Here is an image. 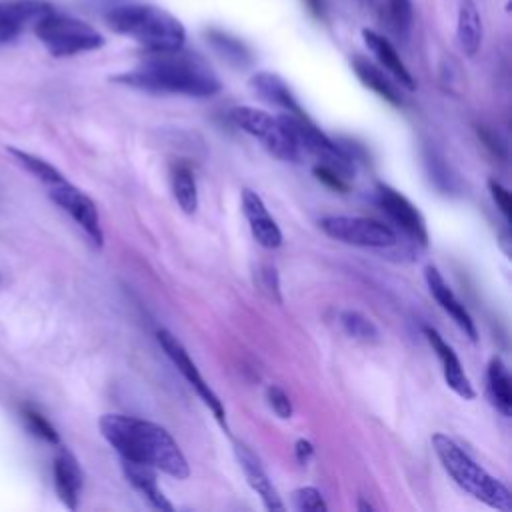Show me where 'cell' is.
Returning <instances> with one entry per match:
<instances>
[{
	"instance_id": "obj_2",
	"label": "cell",
	"mask_w": 512,
	"mask_h": 512,
	"mask_svg": "<svg viewBox=\"0 0 512 512\" xmlns=\"http://www.w3.org/2000/svg\"><path fill=\"white\" fill-rule=\"evenodd\" d=\"M112 80L148 92L186 94L198 98L212 96L220 90V80L208 62L182 48L148 52L134 70L122 72Z\"/></svg>"
},
{
	"instance_id": "obj_6",
	"label": "cell",
	"mask_w": 512,
	"mask_h": 512,
	"mask_svg": "<svg viewBox=\"0 0 512 512\" xmlns=\"http://www.w3.org/2000/svg\"><path fill=\"white\" fill-rule=\"evenodd\" d=\"M280 120L294 138V142L298 144V148H304L306 152L316 156L320 164L332 168L342 178L348 180L354 176V158L346 152L344 146L328 138L316 124H312L306 114L298 116L284 112L280 114Z\"/></svg>"
},
{
	"instance_id": "obj_17",
	"label": "cell",
	"mask_w": 512,
	"mask_h": 512,
	"mask_svg": "<svg viewBox=\"0 0 512 512\" xmlns=\"http://www.w3.org/2000/svg\"><path fill=\"white\" fill-rule=\"evenodd\" d=\"M52 472H54V488L60 502L68 510H76L80 492H82V472L78 468L76 458L68 450H60V454L54 458Z\"/></svg>"
},
{
	"instance_id": "obj_1",
	"label": "cell",
	"mask_w": 512,
	"mask_h": 512,
	"mask_svg": "<svg viewBox=\"0 0 512 512\" xmlns=\"http://www.w3.org/2000/svg\"><path fill=\"white\" fill-rule=\"evenodd\" d=\"M98 426L122 460L152 466L176 480L188 478L190 468L180 446L160 424L124 414H104Z\"/></svg>"
},
{
	"instance_id": "obj_22",
	"label": "cell",
	"mask_w": 512,
	"mask_h": 512,
	"mask_svg": "<svg viewBox=\"0 0 512 512\" xmlns=\"http://www.w3.org/2000/svg\"><path fill=\"white\" fill-rule=\"evenodd\" d=\"M352 68L358 76V80L370 88L372 92H376L380 98H384L386 102H390L392 106H400L402 104V96L398 92V88L392 84V80L378 68L374 66L370 60L362 58V56H354L352 58Z\"/></svg>"
},
{
	"instance_id": "obj_25",
	"label": "cell",
	"mask_w": 512,
	"mask_h": 512,
	"mask_svg": "<svg viewBox=\"0 0 512 512\" xmlns=\"http://www.w3.org/2000/svg\"><path fill=\"white\" fill-rule=\"evenodd\" d=\"M6 150H8V154L14 158L16 164H20L26 172H30V174H32L34 178H38L42 184L50 186V184H56V182L64 180V174H62L58 168H54L50 162H46L44 158H40V156H36V154H30V152H26V150L14 148V146H10V148H6Z\"/></svg>"
},
{
	"instance_id": "obj_23",
	"label": "cell",
	"mask_w": 512,
	"mask_h": 512,
	"mask_svg": "<svg viewBox=\"0 0 512 512\" xmlns=\"http://www.w3.org/2000/svg\"><path fill=\"white\" fill-rule=\"evenodd\" d=\"M488 394L492 404L502 416L512 414V388H510V374L500 356H492L486 370Z\"/></svg>"
},
{
	"instance_id": "obj_19",
	"label": "cell",
	"mask_w": 512,
	"mask_h": 512,
	"mask_svg": "<svg viewBox=\"0 0 512 512\" xmlns=\"http://www.w3.org/2000/svg\"><path fill=\"white\" fill-rule=\"evenodd\" d=\"M362 38H364V44L368 46V50L376 56V60L408 90H414L416 88V80L414 76L410 74V70L406 68V64L402 62V58L398 56L396 48L380 34H376L374 30H368L364 28L362 30Z\"/></svg>"
},
{
	"instance_id": "obj_5",
	"label": "cell",
	"mask_w": 512,
	"mask_h": 512,
	"mask_svg": "<svg viewBox=\"0 0 512 512\" xmlns=\"http://www.w3.org/2000/svg\"><path fill=\"white\" fill-rule=\"evenodd\" d=\"M34 32L44 48L56 56H76L104 46V36L88 22L56 12L54 8L34 22Z\"/></svg>"
},
{
	"instance_id": "obj_8",
	"label": "cell",
	"mask_w": 512,
	"mask_h": 512,
	"mask_svg": "<svg viewBox=\"0 0 512 512\" xmlns=\"http://www.w3.org/2000/svg\"><path fill=\"white\" fill-rule=\"evenodd\" d=\"M318 224L326 236L352 246L388 248L398 240L390 226L362 216H324Z\"/></svg>"
},
{
	"instance_id": "obj_24",
	"label": "cell",
	"mask_w": 512,
	"mask_h": 512,
	"mask_svg": "<svg viewBox=\"0 0 512 512\" xmlns=\"http://www.w3.org/2000/svg\"><path fill=\"white\" fill-rule=\"evenodd\" d=\"M172 192L178 202V206L186 212L192 214L198 208V186L196 178L190 166L178 164L172 168Z\"/></svg>"
},
{
	"instance_id": "obj_33",
	"label": "cell",
	"mask_w": 512,
	"mask_h": 512,
	"mask_svg": "<svg viewBox=\"0 0 512 512\" xmlns=\"http://www.w3.org/2000/svg\"><path fill=\"white\" fill-rule=\"evenodd\" d=\"M488 190H490V196L494 200V204L498 206V210L502 212V216L506 220H510V214H512V198H510V192L494 178L488 180Z\"/></svg>"
},
{
	"instance_id": "obj_18",
	"label": "cell",
	"mask_w": 512,
	"mask_h": 512,
	"mask_svg": "<svg viewBox=\"0 0 512 512\" xmlns=\"http://www.w3.org/2000/svg\"><path fill=\"white\" fill-rule=\"evenodd\" d=\"M250 88L256 96H260L262 100L282 108L284 112H290V114H298V116H304V110L302 106L298 104L296 96L292 94V90L288 88V84L274 72H256L252 74L250 78Z\"/></svg>"
},
{
	"instance_id": "obj_36",
	"label": "cell",
	"mask_w": 512,
	"mask_h": 512,
	"mask_svg": "<svg viewBox=\"0 0 512 512\" xmlns=\"http://www.w3.org/2000/svg\"><path fill=\"white\" fill-rule=\"evenodd\" d=\"M304 4L308 6V10L314 18H324V14H326V2L324 0H304Z\"/></svg>"
},
{
	"instance_id": "obj_35",
	"label": "cell",
	"mask_w": 512,
	"mask_h": 512,
	"mask_svg": "<svg viewBox=\"0 0 512 512\" xmlns=\"http://www.w3.org/2000/svg\"><path fill=\"white\" fill-rule=\"evenodd\" d=\"M294 454H296V460H298L300 464H308V460H310L312 454H314V448H312V444H310L308 440L300 438V440H296Z\"/></svg>"
},
{
	"instance_id": "obj_29",
	"label": "cell",
	"mask_w": 512,
	"mask_h": 512,
	"mask_svg": "<svg viewBox=\"0 0 512 512\" xmlns=\"http://www.w3.org/2000/svg\"><path fill=\"white\" fill-rule=\"evenodd\" d=\"M22 418H24L28 430H30L32 434H36L38 438H42V440H46V442H50V444H58V442H60L56 428H54L38 410H34V408H24V410H22Z\"/></svg>"
},
{
	"instance_id": "obj_14",
	"label": "cell",
	"mask_w": 512,
	"mask_h": 512,
	"mask_svg": "<svg viewBox=\"0 0 512 512\" xmlns=\"http://www.w3.org/2000/svg\"><path fill=\"white\" fill-rule=\"evenodd\" d=\"M242 212L248 220L250 232L254 240L268 250H274L282 244V232L274 218L268 214L262 198L254 190H244L242 192Z\"/></svg>"
},
{
	"instance_id": "obj_7",
	"label": "cell",
	"mask_w": 512,
	"mask_h": 512,
	"mask_svg": "<svg viewBox=\"0 0 512 512\" xmlns=\"http://www.w3.org/2000/svg\"><path fill=\"white\" fill-rule=\"evenodd\" d=\"M232 122L248 132L250 136L258 138L268 152H272L280 160H296L298 158V144L282 124L280 116H272L260 108L252 106H238L230 112Z\"/></svg>"
},
{
	"instance_id": "obj_10",
	"label": "cell",
	"mask_w": 512,
	"mask_h": 512,
	"mask_svg": "<svg viewBox=\"0 0 512 512\" xmlns=\"http://www.w3.org/2000/svg\"><path fill=\"white\" fill-rule=\"evenodd\" d=\"M158 338V344L162 346V350L166 352V356L172 360V364L176 366V370L186 378V382L196 390V394L202 398V402L212 410L214 418L226 428V410H224V404L222 400L218 398V394L210 388V384L202 378V374L198 372L196 364L192 362V358L188 356L186 348L180 344V340L168 332V330H158L156 334Z\"/></svg>"
},
{
	"instance_id": "obj_27",
	"label": "cell",
	"mask_w": 512,
	"mask_h": 512,
	"mask_svg": "<svg viewBox=\"0 0 512 512\" xmlns=\"http://www.w3.org/2000/svg\"><path fill=\"white\" fill-rule=\"evenodd\" d=\"M340 322H342V328L346 330L348 336L360 340V342H378L380 340V332L376 328V324L364 316L362 312H356V310H344L340 314Z\"/></svg>"
},
{
	"instance_id": "obj_12",
	"label": "cell",
	"mask_w": 512,
	"mask_h": 512,
	"mask_svg": "<svg viewBox=\"0 0 512 512\" xmlns=\"http://www.w3.org/2000/svg\"><path fill=\"white\" fill-rule=\"evenodd\" d=\"M52 4L46 0H0V44L14 42L26 24H34Z\"/></svg>"
},
{
	"instance_id": "obj_11",
	"label": "cell",
	"mask_w": 512,
	"mask_h": 512,
	"mask_svg": "<svg viewBox=\"0 0 512 512\" xmlns=\"http://www.w3.org/2000/svg\"><path fill=\"white\" fill-rule=\"evenodd\" d=\"M376 202L384 210V214L404 232L408 234L414 242L420 246L428 244V230L424 216L420 210L398 190H394L388 184H378L376 186Z\"/></svg>"
},
{
	"instance_id": "obj_31",
	"label": "cell",
	"mask_w": 512,
	"mask_h": 512,
	"mask_svg": "<svg viewBox=\"0 0 512 512\" xmlns=\"http://www.w3.org/2000/svg\"><path fill=\"white\" fill-rule=\"evenodd\" d=\"M312 172H314V176L322 182V184H326L328 188H332V190H336V192H348V180L346 178H342L338 172H334L332 168H328V166H324V164H316L314 168H312Z\"/></svg>"
},
{
	"instance_id": "obj_20",
	"label": "cell",
	"mask_w": 512,
	"mask_h": 512,
	"mask_svg": "<svg viewBox=\"0 0 512 512\" xmlns=\"http://www.w3.org/2000/svg\"><path fill=\"white\" fill-rule=\"evenodd\" d=\"M122 472L128 480V484L154 508L158 510H166L172 512L174 506L168 502V498L164 496V492L158 488L156 484V476H154V468L146 466V464H138V462H130V460H122Z\"/></svg>"
},
{
	"instance_id": "obj_4",
	"label": "cell",
	"mask_w": 512,
	"mask_h": 512,
	"mask_svg": "<svg viewBox=\"0 0 512 512\" xmlns=\"http://www.w3.org/2000/svg\"><path fill=\"white\" fill-rule=\"evenodd\" d=\"M432 448L448 472V476L470 496L484 502L486 506L510 512L512 510V494L504 482L488 474L478 462H474L452 438L442 432L432 434Z\"/></svg>"
},
{
	"instance_id": "obj_9",
	"label": "cell",
	"mask_w": 512,
	"mask_h": 512,
	"mask_svg": "<svg viewBox=\"0 0 512 512\" xmlns=\"http://www.w3.org/2000/svg\"><path fill=\"white\" fill-rule=\"evenodd\" d=\"M48 198L84 230V234L92 240L96 248H102L104 232L100 224V214L94 200L88 194H84L78 186L70 184L64 178L48 186Z\"/></svg>"
},
{
	"instance_id": "obj_13",
	"label": "cell",
	"mask_w": 512,
	"mask_h": 512,
	"mask_svg": "<svg viewBox=\"0 0 512 512\" xmlns=\"http://www.w3.org/2000/svg\"><path fill=\"white\" fill-rule=\"evenodd\" d=\"M424 276H426L428 290H430V294L434 296V300L440 304V308L460 326V330H462L470 340H476V338H478V330H476V324H474L470 312H468L466 306L458 300V296L452 292V288L448 286V282L444 280V276L438 272V268L432 266V264L426 266Z\"/></svg>"
},
{
	"instance_id": "obj_15",
	"label": "cell",
	"mask_w": 512,
	"mask_h": 512,
	"mask_svg": "<svg viewBox=\"0 0 512 512\" xmlns=\"http://www.w3.org/2000/svg\"><path fill=\"white\" fill-rule=\"evenodd\" d=\"M424 336H426L428 344L432 346V350L436 352V356H438V360H440V364H442V374H444L446 384H448L460 398L472 400V398L476 396V392H474V388H472L468 376L464 374L462 364H460L456 352L452 350V346H448V344L444 342V338H442L434 328H430V326H424Z\"/></svg>"
},
{
	"instance_id": "obj_34",
	"label": "cell",
	"mask_w": 512,
	"mask_h": 512,
	"mask_svg": "<svg viewBox=\"0 0 512 512\" xmlns=\"http://www.w3.org/2000/svg\"><path fill=\"white\" fill-rule=\"evenodd\" d=\"M262 284H264V288L270 292V296H272L276 302H282L280 284H278V274H276V268H274V266H264V268H262Z\"/></svg>"
},
{
	"instance_id": "obj_32",
	"label": "cell",
	"mask_w": 512,
	"mask_h": 512,
	"mask_svg": "<svg viewBox=\"0 0 512 512\" xmlns=\"http://www.w3.org/2000/svg\"><path fill=\"white\" fill-rule=\"evenodd\" d=\"M266 398H268V404L272 406V410L280 418H290L292 416V402H290L288 394L280 386H270L266 390Z\"/></svg>"
},
{
	"instance_id": "obj_30",
	"label": "cell",
	"mask_w": 512,
	"mask_h": 512,
	"mask_svg": "<svg viewBox=\"0 0 512 512\" xmlns=\"http://www.w3.org/2000/svg\"><path fill=\"white\" fill-rule=\"evenodd\" d=\"M292 504L296 510H308V512H324L328 506L314 486H302L292 492Z\"/></svg>"
},
{
	"instance_id": "obj_26",
	"label": "cell",
	"mask_w": 512,
	"mask_h": 512,
	"mask_svg": "<svg viewBox=\"0 0 512 512\" xmlns=\"http://www.w3.org/2000/svg\"><path fill=\"white\" fill-rule=\"evenodd\" d=\"M206 36H208L210 44H212L226 60H230L232 64L246 66V64L250 62V52H248V48H246L238 38H234V36H230V34H226V32H222V30H214V28L208 30Z\"/></svg>"
},
{
	"instance_id": "obj_21",
	"label": "cell",
	"mask_w": 512,
	"mask_h": 512,
	"mask_svg": "<svg viewBox=\"0 0 512 512\" xmlns=\"http://www.w3.org/2000/svg\"><path fill=\"white\" fill-rule=\"evenodd\" d=\"M456 40L466 56H474L482 44V18L474 0H458Z\"/></svg>"
},
{
	"instance_id": "obj_37",
	"label": "cell",
	"mask_w": 512,
	"mask_h": 512,
	"mask_svg": "<svg viewBox=\"0 0 512 512\" xmlns=\"http://www.w3.org/2000/svg\"><path fill=\"white\" fill-rule=\"evenodd\" d=\"M358 510H374V508H372V504H366L364 500H360L358 502Z\"/></svg>"
},
{
	"instance_id": "obj_28",
	"label": "cell",
	"mask_w": 512,
	"mask_h": 512,
	"mask_svg": "<svg viewBox=\"0 0 512 512\" xmlns=\"http://www.w3.org/2000/svg\"><path fill=\"white\" fill-rule=\"evenodd\" d=\"M384 22L388 30L404 38L412 24V2L410 0H386Z\"/></svg>"
},
{
	"instance_id": "obj_3",
	"label": "cell",
	"mask_w": 512,
	"mask_h": 512,
	"mask_svg": "<svg viewBox=\"0 0 512 512\" xmlns=\"http://www.w3.org/2000/svg\"><path fill=\"white\" fill-rule=\"evenodd\" d=\"M104 18L114 32L134 38L148 52L176 50L186 40L182 22L158 6L124 4L108 10Z\"/></svg>"
},
{
	"instance_id": "obj_16",
	"label": "cell",
	"mask_w": 512,
	"mask_h": 512,
	"mask_svg": "<svg viewBox=\"0 0 512 512\" xmlns=\"http://www.w3.org/2000/svg\"><path fill=\"white\" fill-rule=\"evenodd\" d=\"M234 452L238 458V464L248 480V484L252 486V490L262 498L264 506L268 510H284V504L272 484V480L268 478L266 470L260 466L258 458L244 446V444H234Z\"/></svg>"
}]
</instances>
